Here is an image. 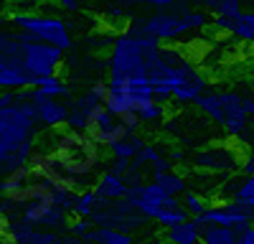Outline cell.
Segmentation results:
<instances>
[{
	"mask_svg": "<svg viewBox=\"0 0 254 244\" xmlns=\"http://www.w3.org/2000/svg\"><path fill=\"white\" fill-rule=\"evenodd\" d=\"M188 219V214L181 209V203L178 206H168V209H160L158 211V216L153 219L158 227H163V229H171V227H176V224H181V221H186Z\"/></svg>",
	"mask_w": 254,
	"mask_h": 244,
	"instance_id": "obj_29",
	"label": "cell"
},
{
	"mask_svg": "<svg viewBox=\"0 0 254 244\" xmlns=\"http://www.w3.org/2000/svg\"><path fill=\"white\" fill-rule=\"evenodd\" d=\"M211 26V15L203 8H196L188 0H181L173 8L165 10H153L147 18L132 20L127 26V36H147L155 38L160 46H171L176 41H181L183 36L193 33V31H203Z\"/></svg>",
	"mask_w": 254,
	"mask_h": 244,
	"instance_id": "obj_2",
	"label": "cell"
},
{
	"mask_svg": "<svg viewBox=\"0 0 254 244\" xmlns=\"http://www.w3.org/2000/svg\"><path fill=\"white\" fill-rule=\"evenodd\" d=\"M130 244H163L160 237H147V239H132Z\"/></svg>",
	"mask_w": 254,
	"mask_h": 244,
	"instance_id": "obj_40",
	"label": "cell"
},
{
	"mask_svg": "<svg viewBox=\"0 0 254 244\" xmlns=\"http://www.w3.org/2000/svg\"><path fill=\"white\" fill-rule=\"evenodd\" d=\"M20 224H26L31 229H44V232H54V234H66V221L69 214H64L61 209L51 206V203H26V206L15 209V216ZM8 221V219H5Z\"/></svg>",
	"mask_w": 254,
	"mask_h": 244,
	"instance_id": "obj_11",
	"label": "cell"
},
{
	"mask_svg": "<svg viewBox=\"0 0 254 244\" xmlns=\"http://www.w3.org/2000/svg\"><path fill=\"white\" fill-rule=\"evenodd\" d=\"M211 26L221 33H229L244 44H252L254 38V13L252 10H242L237 15H229V18H211Z\"/></svg>",
	"mask_w": 254,
	"mask_h": 244,
	"instance_id": "obj_17",
	"label": "cell"
},
{
	"mask_svg": "<svg viewBox=\"0 0 254 244\" xmlns=\"http://www.w3.org/2000/svg\"><path fill=\"white\" fill-rule=\"evenodd\" d=\"M99 203H102V201L94 196L92 188L76 191V193H74V203H71V216H76V219H89L92 211L99 206Z\"/></svg>",
	"mask_w": 254,
	"mask_h": 244,
	"instance_id": "obj_22",
	"label": "cell"
},
{
	"mask_svg": "<svg viewBox=\"0 0 254 244\" xmlns=\"http://www.w3.org/2000/svg\"><path fill=\"white\" fill-rule=\"evenodd\" d=\"M84 135H87L97 148L107 150V148H112V145H115L117 140H122V137L127 135V130L122 127V122H120L115 115H110L104 107H99V110L89 117Z\"/></svg>",
	"mask_w": 254,
	"mask_h": 244,
	"instance_id": "obj_13",
	"label": "cell"
},
{
	"mask_svg": "<svg viewBox=\"0 0 254 244\" xmlns=\"http://www.w3.org/2000/svg\"><path fill=\"white\" fill-rule=\"evenodd\" d=\"M254 211L239 209L234 203H216V206H208L201 216H193V224L198 229L206 227H224V229H234L237 234L252 227Z\"/></svg>",
	"mask_w": 254,
	"mask_h": 244,
	"instance_id": "obj_12",
	"label": "cell"
},
{
	"mask_svg": "<svg viewBox=\"0 0 254 244\" xmlns=\"http://www.w3.org/2000/svg\"><path fill=\"white\" fill-rule=\"evenodd\" d=\"M56 3H59L64 10H79V8H81L79 0H56Z\"/></svg>",
	"mask_w": 254,
	"mask_h": 244,
	"instance_id": "obj_38",
	"label": "cell"
},
{
	"mask_svg": "<svg viewBox=\"0 0 254 244\" xmlns=\"http://www.w3.org/2000/svg\"><path fill=\"white\" fill-rule=\"evenodd\" d=\"M178 201H181V209L188 214V219L201 216V214H203V211L211 206V203H208V198H206L203 193H198V191H190V188H188V191H186V193H183Z\"/></svg>",
	"mask_w": 254,
	"mask_h": 244,
	"instance_id": "obj_26",
	"label": "cell"
},
{
	"mask_svg": "<svg viewBox=\"0 0 254 244\" xmlns=\"http://www.w3.org/2000/svg\"><path fill=\"white\" fill-rule=\"evenodd\" d=\"M244 94L239 89H208L193 105L229 135V137H249V117L242 107Z\"/></svg>",
	"mask_w": 254,
	"mask_h": 244,
	"instance_id": "obj_5",
	"label": "cell"
},
{
	"mask_svg": "<svg viewBox=\"0 0 254 244\" xmlns=\"http://www.w3.org/2000/svg\"><path fill=\"white\" fill-rule=\"evenodd\" d=\"M237 244H254V229L249 227V229L239 232V234H237Z\"/></svg>",
	"mask_w": 254,
	"mask_h": 244,
	"instance_id": "obj_35",
	"label": "cell"
},
{
	"mask_svg": "<svg viewBox=\"0 0 254 244\" xmlns=\"http://www.w3.org/2000/svg\"><path fill=\"white\" fill-rule=\"evenodd\" d=\"M168 160H171L173 166H176V163H183V160H186V150H183V148H171V153H168Z\"/></svg>",
	"mask_w": 254,
	"mask_h": 244,
	"instance_id": "obj_36",
	"label": "cell"
},
{
	"mask_svg": "<svg viewBox=\"0 0 254 244\" xmlns=\"http://www.w3.org/2000/svg\"><path fill=\"white\" fill-rule=\"evenodd\" d=\"M89 188L94 191V196H97L99 201H120V198H125V193H127V181L120 178V176H115V173H110V171H102V173L92 181Z\"/></svg>",
	"mask_w": 254,
	"mask_h": 244,
	"instance_id": "obj_18",
	"label": "cell"
},
{
	"mask_svg": "<svg viewBox=\"0 0 254 244\" xmlns=\"http://www.w3.org/2000/svg\"><path fill=\"white\" fill-rule=\"evenodd\" d=\"M229 203H234V206H239V209H247V211H254V178L239 181Z\"/></svg>",
	"mask_w": 254,
	"mask_h": 244,
	"instance_id": "obj_25",
	"label": "cell"
},
{
	"mask_svg": "<svg viewBox=\"0 0 254 244\" xmlns=\"http://www.w3.org/2000/svg\"><path fill=\"white\" fill-rule=\"evenodd\" d=\"M104 102V81H97L92 84L81 97H76L74 102H69V117H66V130L74 132H84L87 130L89 117L102 107Z\"/></svg>",
	"mask_w": 254,
	"mask_h": 244,
	"instance_id": "obj_14",
	"label": "cell"
},
{
	"mask_svg": "<svg viewBox=\"0 0 254 244\" xmlns=\"http://www.w3.org/2000/svg\"><path fill=\"white\" fill-rule=\"evenodd\" d=\"M239 150H234L231 145H211L206 150L196 153V168L211 171V173H231L239 168Z\"/></svg>",
	"mask_w": 254,
	"mask_h": 244,
	"instance_id": "obj_16",
	"label": "cell"
},
{
	"mask_svg": "<svg viewBox=\"0 0 254 244\" xmlns=\"http://www.w3.org/2000/svg\"><path fill=\"white\" fill-rule=\"evenodd\" d=\"M127 168H130V160H122V158H112L110 160V173H115V176H120V178H125L127 176Z\"/></svg>",
	"mask_w": 254,
	"mask_h": 244,
	"instance_id": "obj_33",
	"label": "cell"
},
{
	"mask_svg": "<svg viewBox=\"0 0 254 244\" xmlns=\"http://www.w3.org/2000/svg\"><path fill=\"white\" fill-rule=\"evenodd\" d=\"M211 18H229L244 10V0H201Z\"/></svg>",
	"mask_w": 254,
	"mask_h": 244,
	"instance_id": "obj_23",
	"label": "cell"
},
{
	"mask_svg": "<svg viewBox=\"0 0 254 244\" xmlns=\"http://www.w3.org/2000/svg\"><path fill=\"white\" fill-rule=\"evenodd\" d=\"M41 97H49V99H59V97H69L71 94V89H69V84L64 79H59V76H49V79H44L38 87H33Z\"/></svg>",
	"mask_w": 254,
	"mask_h": 244,
	"instance_id": "obj_27",
	"label": "cell"
},
{
	"mask_svg": "<svg viewBox=\"0 0 254 244\" xmlns=\"http://www.w3.org/2000/svg\"><path fill=\"white\" fill-rule=\"evenodd\" d=\"M49 155L54 158V163L64 173V178H66L69 188L74 193L89 188L92 181L99 176L104 166L102 148H97L84 132H74L66 127L54 130Z\"/></svg>",
	"mask_w": 254,
	"mask_h": 244,
	"instance_id": "obj_1",
	"label": "cell"
},
{
	"mask_svg": "<svg viewBox=\"0 0 254 244\" xmlns=\"http://www.w3.org/2000/svg\"><path fill=\"white\" fill-rule=\"evenodd\" d=\"M61 64H64V54L59 49L33 41L31 36L23 33V71L36 81L33 87H38L49 76H59Z\"/></svg>",
	"mask_w": 254,
	"mask_h": 244,
	"instance_id": "obj_9",
	"label": "cell"
},
{
	"mask_svg": "<svg viewBox=\"0 0 254 244\" xmlns=\"http://www.w3.org/2000/svg\"><path fill=\"white\" fill-rule=\"evenodd\" d=\"M153 183L171 198H181L188 191V178L183 173H178V171H168V173L153 176Z\"/></svg>",
	"mask_w": 254,
	"mask_h": 244,
	"instance_id": "obj_20",
	"label": "cell"
},
{
	"mask_svg": "<svg viewBox=\"0 0 254 244\" xmlns=\"http://www.w3.org/2000/svg\"><path fill=\"white\" fill-rule=\"evenodd\" d=\"M165 117V105H160V102H150L147 107H142L140 112H137V120L142 122H160Z\"/></svg>",
	"mask_w": 254,
	"mask_h": 244,
	"instance_id": "obj_30",
	"label": "cell"
},
{
	"mask_svg": "<svg viewBox=\"0 0 254 244\" xmlns=\"http://www.w3.org/2000/svg\"><path fill=\"white\" fill-rule=\"evenodd\" d=\"M160 51V44L147 36H127L120 33L110 49V79L107 81H127V79H145V64L153 61Z\"/></svg>",
	"mask_w": 254,
	"mask_h": 244,
	"instance_id": "obj_4",
	"label": "cell"
},
{
	"mask_svg": "<svg viewBox=\"0 0 254 244\" xmlns=\"http://www.w3.org/2000/svg\"><path fill=\"white\" fill-rule=\"evenodd\" d=\"M89 224L94 229H112V232H122L132 237V232H140L147 227V219H142L125 198H120V201H102L92 211Z\"/></svg>",
	"mask_w": 254,
	"mask_h": 244,
	"instance_id": "obj_8",
	"label": "cell"
},
{
	"mask_svg": "<svg viewBox=\"0 0 254 244\" xmlns=\"http://www.w3.org/2000/svg\"><path fill=\"white\" fill-rule=\"evenodd\" d=\"M125 201L147 221H153L158 216L160 209H168V206H178V198H171L165 196L153 181L147 183H137V186H127V193H125Z\"/></svg>",
	"mask_w": 254,
	"mask_h": 244,
	"instance_id": "obj_10",
	"label": "cell"
},
{
	"mask_svg": "<svg viewBox=\"0 0 254 244\" xmlns=\"http://www.w3.org/2000/svg\"><path fill=\"white\" fill-rule=\"evenodd\" d=\"M145 145V140L137 135V132H127L122 140H117L112 148H107L110 150V155L112 158H122V160H132L137 153H140V148Z\"/></svg>",
	"mask_w": 254,
	"mask_h": 244,
	"instance_id": "obj_21",
	"label": "cell"
},
{
	"mask_svg": "<svg viewBox=\"0 0 254 244\" xmlns=\"http://www.w3.org/2000/svg\"><path fill=\"white\" fill-rule=\"evenodd\" d=\"M36 120L31 105H13L8 110H0V166L8 155H13L26 142L36 137Z\"/></svg>",
	"mask_w": 254,
	"mask_h": 244,
	"instance_id": "obj_7",
	"label": "cell"
},
{
	"mask_svg": "<svg viewBox=\"0 0 254 244\" xmlns=\"http://www.w3.org/2000/svg\"><path fill=\"white\" fill-rule=\"evenodd\" d=\"M198 76H203V71L178 46H160L158 56L145 64V81L150 84L153 97L160 105L171 102L176 89L196 81Z\"/></svg>",
	"mask_w": 254,
	"mask_h": 244,
	"instance_id": "obj_3",
	"label": "cell"
},
{
	"mask_svg": "<svg viewBox=\"0 0 254 244\" xmlns=\"http://www.w3.org/2000/svg\"><path fill=\"white\" fill-rule=\"evenodd\" d=\"M239 168H242V173H244L247 178H252V173H254V160H252V155H247L244 163H239Z\"/></svg>",
	"mask_w": 254,
	"mask_h": 244,
	"instance_id": "obj_37",
	"label": "cell"
},
{
	"mask_svg": "<svg viewBox=\"0 0 254 244\" xmlns=\"http://www.w3.org/2000/svg\"><path fill=\"white\" fill-rule=\"evenodd\" d=\"M201 244H237V232L224 227H206L201 229Z\"/></svg>",
	"mask_w": 254,
	"mask_h": 244,
	"instance_id": "obj_28",
	"label": "cell"
},
{
	"mask_svg": "<svg viewBox=\"0 0 254 244\" xmlns=\"http://www.w3.org/2000/svg\"><path fill=\"white\" fill-rule=\"evenodd\" d=\"M117 8H127V5H150L155 10H165V8H173L176 3H181V0H117Z\"/></svg>",
	"mask_w": 254,
	"mask_h": 244,
	"instance_id": "obj_31",
	"label": "cell"
},
{
	"mask_svg": "<svg viewBox=\"0 0 254 244\" xmlns=\"http://www.w3.org/2000/svg\"><path fill=\"white\" fill-rule=\"evenodd\" d=\"M15 105V92H0V110H8Z\"/></svg>",
	"mask_w": 254,
	"mask_h": 244,
	"instance_id": "obj_34",
	"label": "cell"
},
{
	"mask_svg": "<svg viewBox=\"0 0 254 244\" xmlns=\"http://www.w3.org/2000/svg\"><path fill=\"white\" fill-rule=\"evenodd\" d=\"M31 110H33V120H36V125H41V127H49V130H61V127H66L69 102H64V99H49V97H41V94L33 89V102H31Z\"/></svg>",
	"mask_w": 254,
	"mask_h": 244,
	"instance_id": "obj_15",
	"label": "cell"
},
{
	"mask_svg": "<svg viewBox=\"0 0 254 244\" xmlns=\"http://www.w3.org/2000/svg\"><path fill=\"white\" fill-rule=\"evenodd\" d=\"M84 244H130L132 237L130 234H122V232H112V229H89L81 239Z\"/></svg>",
	"mask_w": 254,
	"mask_h": 244,
	"instance_id": "obj_24",
	"label": "cell"
},
{
	"mask_svg": "<svg viewBox=\"0 0 254 244\" xmlns=\"http://www.w3.org/2000/svg\"><path fill=\"white\" fill-rule=\"evenodd\" d=\"M54 244H84L81 239H76V237H69V234H64V237H59Z\"/></svg>",
	"mask_w": 254,
	"mask_h": 244,
	"instance_id": "obj_39",
	"label": "cell"
},
{
	"mask_svg": "<svg viewBox=\"0 0 254 244\" xmlns=\"http://www.w3.org/2000/svg\"><path fill=\"white\" fill-rule=\"evenodd\" d=\"M5 26V18H0V28H3Z\"/></svg>",
	"mask_w": 254,
	"mask_h": 244,
	"instance_id": "obj_42",
	"label": "cell"
},
{
	"mask_svg": "<svg viewBox=\"0 0 254 244\" xmlns=\"http://www.w3.org/2000/svg\"><path fill=\"white\" fill-rule=\"evenodd\" d=\"M3 224H5V219H0V244H13L10 237L5 234V229H3Z\"/></svg>",
	"mask_w": 254,
	"mask_h": 244,
	"instance_id": "obj_41",
	"label": "cell"
},
{
	"mask_svg": "<svg viewBox=\"0 0 254 244\" xmlns=\"http://www.w3.org/2000/svg\"><path fill=\"white\" fill-rule=\"evenodd\" d=\"M163 244H201V229L193 224V219H186L168 229Z\"/></svg>",
	"mask_w": 254,
	"mask_h": 244,
	"instance_id": "obj_19",
	"label": "cell"
},
{
	"mask_svg": "<svg viewBox=\"0 0 254 244\" xmlns=\"http://www.w3.org/2000/svg\"><path fill=\"white\" fill-rule=\"evenodd\" d=\"M89 229H92L89 219H76V216H69V221H66V234H69V237L84 239V234H87Z\"/></svg>",
	"mask_w": 254,
	"mask_h": 244,
	"instance_id": "obj_32",
	"label": "cell"
},
{
	"mask_svg": "<svg viewBox=\"0 0 254 244\" xmlns=\"http://www.w3.org/2000/svg\"><path fill=\"white\" fill-rule=\"evenodd\" d=\"M10 26L18 28V33H26L31 36L33 41H41L46 46H54L59 49L61 54L69 51L74 46V38L69 33V26L64 18H56V15H44V13H36V10H28V13H10Z\"/></svg>",
	"mask_w": 254,
	"mask_h": 244,
	"instance_id": "obj_6",
	"label": "cell"
}]
</instances>
